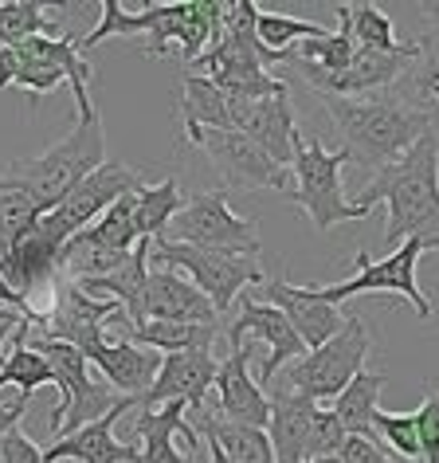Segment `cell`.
Returning a JSON list of instances; mask_svg holds the SVG:
<instances>
[{"instance_id":"1","label":"cell","mask_w":439,"mask_h":463,"mask_svg":"<svg viewBox=\"0 0 439 463\" xmlns=\"http://www.w3.org/2000/svg\"><path fill=\"white\" fill-rule=\"evenodd\" d=\"M333 126L341 134V149L361 169L380 173L404 157L424 134L435 130L439 107H416L408 99H397L392 90L369 99H322Z\"/></svg>"},{"instance_id":"2","label":"cell","mask_w":439,"mask_h":463,"mask_svg":"<svg viewBox=\"0 0 439 463\" xmlns=\"http://www.w3.org/2000/svg\"><path fill=\"white\" fill-rule=\"evenodd\" d=\"M377 201L388 204L385 236L392 244L424 240L432 251H439V130L424 134L408 154L380 169L377 181L353 204L373 213Z\"/></svg>"},{"instance_id":"3","label":"cell","mask_w":439,"mask_h":463,"mask_svg":"<svg viewBox=\"0 0 439 463\" xmlns=\"http://www.w3.org/2000/svg\"><path fill=\"white\" fill-rule=\"evenodd\" d=\"M75 107L79 118L60 146L43 149L40 157H20L0 173V189L28 196L36 204V213H51L87 173H95L107 161V130H102V114L90 99V90L75 95Z\"/></svg>"},{"instance_id":"4","label":"cell","mask_w":439,"mask_h":463,"mask_svg":"<svg viewBox=\"0 0 439 463\" xmlns=\"http://www.w3.org/2000/svg\"><path fill=\"white\" fill-rule=\"evenodd\" d=\"M149 268H169L184 275L201 291L220 318L232 310V303L244 295V287L267 283L263 279L259 260L251 256H224V251H204L192 244H177L169 236L149 240Z\"/></svg>"},{"instance_id":"5","label":"cell","mask_w":439,"mask_h":463,"mask_svg":"<svg viewBox=\"0 0 439 463\" xmlns=\"http://www.w3.org/2000/svg\"><path fill=\"white\" fill-rule=\"evenodd\" d=\"M350 161L345 149H326L322 142L298 137L291 161V201L310 216L318 232H330L350 220H365L369 208L350 204L341 193V165Z\"/></svg>"},{"instance_id":"6","label":"cell","mask_w":439,"mask_h":463,"mask_svg":"<svg viewBox=\"0 0 439 463\" xmlns=\"http://www.w3.org/2000/svg\"><path fill=\"white\" fill-rule=\"evenodd\" d=\"M32 350L43 354V362L51 365V385L60 389V404H55V412H51L55 439L75 432V428H83V424H90V420H98V416H107L114 404L122 401L114 389L98 385V381L90 377L87 357L79 354L75 345L36 338L32 342Z\"/></svg>"},{"instance_id":"7","label":"cell","mask_w":439,"mask_h":463,"mask_svg":"<svg viewBox=\"0 0 439 463\" xmlns=\"http://www.w3.org/2000/svg\"><path fill=\"white\" fill-rule=\"evenodd\" d=\"M369 345H373V338H369L365 322L357 315H350L341 334H333L326 345L306 350L298 362L286 365V385H291L294 392H303V397L314 401V404L333 401L365 369Z\"/></svg>"},{"instance_id":"8","label":"cell","mask_w":439,"mask_h":463,"mask_svg":"<svg viewBox=\"0 0 439 463\" xmlns=\"http://www.w3.org/2000/svg\"><path fill=\"white\" fill-rule=\"evenodd\" d=\"M165 236L177 240V244L204 248V251L259 260V224L236 216L224 189H212V193H201V196H192V201H184L181 213L169 220Z\"/></svg>"},{"instance_id":"9","label":"cell","mask_w":439,"mask_h":463,"mask_svg":"<svg viewBox=\"0 0 439 463\" xmlns=\"http://www.w3.org/2000/svg\"><path fill=\"white\" fill-rule=\"evenodd\" d=\"M424 251H432L424 240H404V244L392 251V256H385V260H373L369 251H357V275H353V279L322 287V291L314 287V295L322 298V303L338 307V303H345V298H353V295H380V291H388V295L404 298V303H412L416 315L427 322L435 315V307H432V298L420 291V283H416V268H420Z\"/></svg>"},{"instance_id":"10","label":"cell","mask_w":439,"mask_h":463,"mask_svg":"<svg viewBox=\"0 0 439 463\" xmlns=\"http://www.w3.org/2000/svg\"><path fill=\"white\" fill-rule=\"evenodd\" d=\"M142 184H145V177L137 169L122 165V161H102L95 173H87V177L51 208V213H40V228L48 232L51 240L67 244L71 236H79L83 228L95 224L118 196L137 193Z\"/></svg>"},{"instance_id":"11","label":"cell","mask_w":439,"mask_h":463,"mask_svg":"<svg viewBox=\"0 0 439 463\" xmlns=\"http://www.w3.org/2000/svg\"><path fill=\"white\" fill-rule=\"evenodd\" d=\"M192 146H201L224 184L236 189H275L291 193V169L271 161L263 149L239 130H201V126H184Z\"/></svg>"},{"instance_id":"12","label":"cell","mask_w":439,"mask_h":463,"mask_svg":"<svg viewBox=\"0 0 439 463\" xmlns=\"http://www.w3.org/2000/svg\"><path fill=\"white\" fill-rule=\"evenodd\" d=\"M224 338H228V345H239V342L267 345V357H263V369H259V389H267L271 377L279 373L283 365H291L306 354V345L294 334L291 322H286L275 307L259 303V298H251V295H239V318L224 330Z\"/></svg>"},{"instance_id":"13","label":"cell","mask_w":439,"mask_h":463,"mask_svg":"<svg viewBox=\"0 0 439 463\" xmlns=\"http://www.w3.org/2000/svg\"><path fill=\"white\" fill-rule=\"evenodd\" d=\"M216 369H220V362L212 357V350L165 354L154 385L134 401V409H157V404H169V401H184L189 412H201L208 389H212V381H216Z\"/></svg>"},{"instance_id":"14","label":"cell","mask_w":439,"mask_h":463,"mask_svg":"<svg viewBox=\"0 0 439 463\" xmlns=\"http://www.w3.org/2000/svg\"><path fill=\"white\" fill-rule=\"evenodd\" d=\"M251 342L232 345V354L220 362L216 369V416L220 420H232L244 428H263L267 432V416H271V401L267 392L259 389V381L251 377Z\"/></svg>"},{"instance_id":"15","label":"cell","mask_w":439,"mask_h":463,"mask_svg":"<svg viewBox=\"0 0 439 463\" xmlns=\"http://www.w3.org/2000/svg\"><path fill=\"white\" fill-rule=\"evenodd\" d=\"M256 298L259 303H267V307H275L286 322H291L306 350L326 345L333 334H341V326H345V315L338 307L322 303V298L314 295V287H294L286 279H267Z\"/></svg>"},{"instance_id":"16","label":"cell","mask_w":439,"mask_h":463,"mask_svg":"<svg viewBox=\"0 0 439 463\" xmlns=\"http://www.w3.org/2000/svg\"><path fill=\"white\" fill-rule=\"evenodd\" d=\"M134 409L130 397H122L107 416L90 420L75 432L60 436L51 448H43V463H60V459H79V463H142V448L137 444H122L114 439V424L118 416H126Z\"/></svg>"},{"instance_id":"17","label":"cell","mask_w":439,"mask_h":463,"mask_svg":"<svg viewBox=\"0 0 439 463\" xmlns=\"http://www.w3.org/2000/svg\"><path fill=\"white\" fill-rule=\"evenodd\" d=\"M87 357V365H98L107 385L118 392V397H130L137 401L142 392L154 385L157 369H161V354L157 350H145V345H134L126 338H95L90 345L79 350Z\"/></svg>"},{"instance_id":"18","label":"cell","mask_w":439,"mask_h":463,"mask_svg":"<svg viewBox=\"0 0 439 463\" xmlns=\"http://www.w3.org/2000/svg\"><path fill=\"white\" fill-rule=\"evenodd\" d=\"M142 322H201V326H220L212 303L169 268H149L145 295H142Z\"/></svg>"},{"instance_id":"19","label":"cell","mask_w":439,"mask_h":463,"mask_svg":"<svg viewBox=\"0 0 439 463\" xmlns=\"http://www.w3.org/2000/svg\"><path fill=\"white\" fill-rule=\"evenodd\" d=\"M239 134H248L251 142H256L271 161H279L283 169L291 165L294 142L303 137L294 126V114H291V90L283 87L279 95H271V99L244 102V110H239Z\"/></svg>"},{"instance_id":"20","label":"cell","mask_w":439,"mask_h":463,"mask_svg":"<svg viewBox=\"0 0 439 463\" xmlns=\"http://www.w3.org/2000/svg\"><path fill=\"white\" fill-rule=\"evenodd\" d=\"M134 432L142 439V463H192L184 451H177L173 436H184L192 448L201 444L184 401H169V404H157V409H137Z\"/></svg>"},{"instance_id":"21","label":"cell","mask_w":439,"mask_h":463,"mask_svg":"<svg viewBox=\"0 0 439 463\" xmlns=\"http://www.w3.org/2000/svg\"><path fill=\"white\" fill-rule=\"evenodd\" d=\"M267 401H271L267 439H271L275 463H306V436H310V420H314L318 404L286 385Z\"/></svg>"},{"instance_id":"22","label":"cell","mask_w":439,"mask_h":463,"mask_svg":"<svg viewBox=\"0 0 439 463\" xmlns=\"http://www.w3.org/2000/svg\"><path fill=\"white\" fill-rule=\"evenodd\" d=\"M239 110L244 99L228 95L224 87H216L204 75H184V99L181 114L184 126H201V130H239Z\"/></svg>"},{"instance_id":"23","label":"cell","mask_w":439,"mask_h":463,"mask_svg":"<svg viewBox=\"0 0 439 463\" xmlns=\"http://www.w3.org/2000/svg\"><path fill=\"white\" fill-rule=\"evenodd\" d=\"M388 385L385 373H369V369H361L350 385H345L338 397H333V416H338V424L345 428V436H361L369 439V444H380L377 428H373V416L380 409V389ZM385 448V444H380Z\"/></svg>"},{"instance_id":"24","label":"cell","mask_w":439,"mask_h":463,"mask_svg":"<svg viewBox=\"0 0 439 463\" xmlns=\"http://www.w3.org/2000/svg\"><path fill=\"white\" fill-rule=\"evenodd\" d=\"M196 420V436L201 439H212V444L224 448V456L228 459H236V463H275V451H271V439L263 428H244V424H232V420H220L216 412H192Z\"/></svg>"},{"instance_id":"25","label":"cell","mask_w":439,"mask_h":463,"mask_svg":"<svg viewBox=\"0 0 439 463\" xmlns=\"http://www.w3.org/2000/svg\"><path fill=\"white\" fill-rule=\"evenodd\" d=\"M220 338L216 326L201 322H142V326H126V342L145 345L157 354H184V350H212Z\"/></svg>"},{"instance_id":"26","label":"cell","mask_w":439,"mask_h":463,"mask_svg":"<svg viewBox=\"0 0 439 463\" xmlns=\"http://www.w3.org/2000/svg\"><path fill=\"white\" fill-rule=\"evenodd\" d=\"M184 208V196H181V184L177 177H165L157 184H142L134 193V224H137V236L142 240H157L165 236L169 220Z\"/></svg>"},{"instance_id":"27","label":"cell","mask_w":439,"mask_h":463,"mask_svg":"<svg viewBox=\"0 0 439 463\" xmlns=\"http://www.w3.org/2000/svg\"><path fill=\"white\" fill-rule=\"evenodd\" d=\"M439 87V28H427L412 43V63L404 79L392 87L397 99H408L416 107H432V90Z\"/></svg>"},{"instance_id":"28","label":"cell","mask_w":439,"mask_h":463,"mask_svg":"<svg viewBox=\"0 0 439 463\" xmlns=\"http://www.w3.org/2000/svg\"><path fill=\"white\" fill-rule=\"evenodd\" d=\"M256 36H259L263 48H271V52H291L294 43L330 36V28H326V24H314V20H303V16L259 13V16H256Z\"/></svg>"},{"instance_id":"29","label":"cell","mask_w":439,"mask_h":463,"mask_svg":"<svg viewBox=\"0 0 439 463\" xmlns=\"http://www.w3.org/2000/svg\"><path fill=\"white\" fill-rule=\"evenodd\" d=\"M345 20H350V36L357 48H369V52H397L400 48L388 13H380L377 5H365V0L345 5Z\"/></svg>"},{"instance_id":"30","label":"cell","mask_w":439,"mask_h":463,"mask_svg":"<svg viewBox=\"0 0 439 463\" xmlns=\"http://www.w3.org/2000/svg\"><path fill=\"white\" fill-rule=\"evenodd\" d=\"M51 28L55 20L36 0H0V43L5 48H13L28 36H48Z\"/></svg>"},{"instance_id":"31","label":"cell","mask_w":439,"mask_h":463,"mask_svg":"<svg viewBox=\"0 0 439 463\" xmlns=\"http://www.w3.org/2000/svg\"><path fill=\"white\" fill-rule=\"evenodd\" d=\"M36 216L40 213H36V204H32L28 196L0 189V268L8 263V256H13V248H16V240L32 228V220H36Z\"/></svg>"},{"instance_id":"32","label":"cell","mask_w":439,"mask_h":463,"mask_svg":"<svg viewBox=\"0 0 439 463\" xmlns=\"http://www.w3.org/2000/svg\"><path fill=\"white\" fill-rule=\"evenodd\" d=\"M373 428H377L380 444H388L392 451H400L404 459H424L420 456V432H416L412 412H380L377 409Z\"/></svg>"},{"instance_id":"33","label":"cell","mask_w":439,"mask_h":463,"mask_svg":"<svg viewBox=\"0 0 439 463\" xmlns=\"http://www.w3.org/2000/svg\"><path fill=\"white\" fill-rule=\"evenodd\" d=\"M416 432H420V463H439V385H427L424 404L412 412Z\"/></svg>"},{"instance_id":"34","label":"cell","mask_w":439,"mask_h":463,"mask_svg":"<svg viewBox=\"0 0 439 463\" xmlns=\"http://www.w3.org/2000/svg\"><path fill=\"white\" fill-rule=\"evenodd\" d=\"M345 439V428L338 424V416L330 409H314V420H310V436H306V463L318 456H338Z\"/></svg>"},{"instance_id":"35","label":"cell","mask_w":439,"mask_h":463,"mask_svg":"<svg viewBox=\"0 0 439 463\" xmlns=\"http://www.w3.org/2000/svg\"><path fill=\"white\" fill-rule=\"evenodd\" d=\"M0 463H43V448L36 439H28V432L16 424L0 439Z\"/></svg>"},{"instance_id":"36","label":"cell","mask_w":439,"mask_h":463,"mask_svg":"<svg viewBox=\"0 0 439 463\" xmlns=\"http://www.w3.org/2000/svg\"><path fill=\"white\" fill-rule=\"evenodd\" d=\"M338 459L341 463H392L385 448L369 444V439H361V436H345L341 448H338Z\"/></svg>"},{"instance_id":"37","label":"cell","mask_w":439,"mask_h":463,"mask_svg":"<svg viewBox=\"0 0 439 463\" xmlns=\"http://www.w3.org/2000/svg\"><path fill=\"white\" fill-rule=\"evenodd\" d=\"M24 409H28V397H24V392H20L16 401H0V439H5L8 428H16V424H20Z\"/></svg>"},{"instance_id":"38","label":"cell","mask_w":439,"mask_h":463,"mask_svg":"<svg viewBox=\"0 0 439 463\" xmlns=\"http://www.w3.org/2000/svg\"><path fill=\"white\" fill-rule=\"evenodd\" d=\"M204 444H208V459H212V463H236V459H228V456H224V448L212 444V439H204Z\"/></svg>"},{"instance_id":"39","label":"cell","mask_w":439,"mask_h":463,"mask_svg":"<svg viewBox=\"0 0 439 463\" xmlns=\"http://www.w3.org/2000/svg\"><path fill=\"white\" fill-rule=\"evenodd\" d=\"M310 463H341L338 456H318V459H310Z\"/></svg>"},{"instance_id":"40","label":"cell","mask_w":439,"mask_h":463,"mask_svg":"<svg viewBox=\"0 0 439 463\" xmlns=\"http://www.w3.org/2000/svg\"><path fill=\"white\" fill-rule=\"evenodd\" d=\"M432 102H435V107H439V87H435V90H432Z\"/></svg>"}]
</instances>
